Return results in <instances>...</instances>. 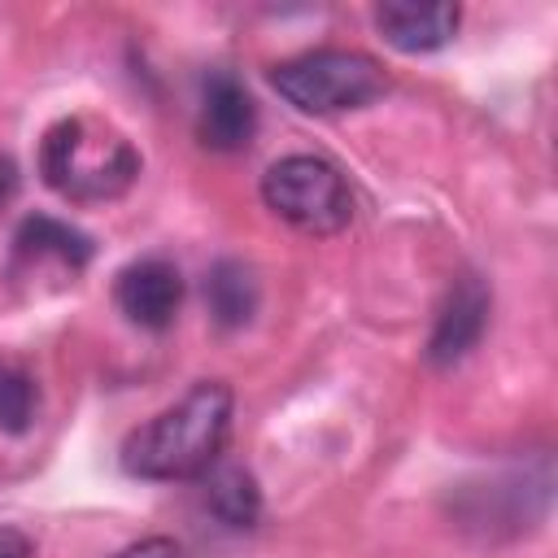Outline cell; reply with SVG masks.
Wrapping results in <instances>:
<instances>
[{"label": "cell", "mask_w": 558, "mask_h": 558, "mask_svg": "<svg viewBox=\"0 0 558 558\" xmlns=\"http://www.w3.org/2000/svg\"><path fill=\"white\" fill-rule=\"evenodd\" d=\"M235 397L222 379L192 384L174 405L153 414L122 440V466L140 480H196L205 475L231 436Z\"/></svg>", "instance_id": "obj_1"}, {"label": "cell", "mask_w": 558, "mask_h": 558, "mask_svg": "<svg viewBox=\"0 0 558 558\" xmlns=\"http://www.w3.org/2000/svg\"><path fill=\"white\" fill-rule=\"evenodd\" d=\"M39 174L57 196L74 205H96L122 196L140 179V153L122 131L74 113L44 131Z\"/></svg>", "instance_id": "obj_2"}, {"label": "cell", "mask_w": 558, "mask_h": 558, "mask_svg": "<svg viewBox=\"0 0 558 558\" xmlns=\"http://www.w3.org/2000/svg\"><path fill=\"white\" fill-rule=\"evenodd\" d=\"M270 87L301 113H344L362 109L388 92V74L375 57L357 48H314L288 57L270 70Z\"/></svg>", "instance_id": "obj_3"}, {"label": "cell", "mask_w": 558, "mask_h": 558, "mask_svg": "<svg viewBox=\"0 0 558 558\" xmlns=\"http://www.w3.org/2000/svg\"><path fill=\"white\" fill-rule=\"evenodd\" d=\"M262 201L275 218L305 235H336L353 222V192L349 179L314 153L279 157L262 174Z\"/></svg>", "instance_id": "obj_4"}, {"label": "cell", "mask_w": 558, "mask_h": 558, "mask_svg": "<svg viewBox=\"0 0 558 558\" xmlns=\"http://www.w3.org/2000/svg\"><path fill=\"white\" fill-rule=\"evenodd\" d=\"M113 305L126 314V323L144 331H166L183 305V275L166 257H140L118 270L113 279Z\"/></svg>", "instance_id": "obj_5"}, {"label": "cell", "mask_w": 558, "mask_h": 558, "mask_svg": "<svg viewBox=\"0 0 558 558\" xmlns=\"http://www.w3.org/2000/svg\"><path fill=\"white\" fill-rule=\"evenodd\" d=\"M253 131H257V105L248 87L231 70H209L201 78L196 140L214 153H240L253 144Z\"/></svg>", "instance_id": "obj_6"}, {"label": "cell", "mask_w": 558, "mask_h": 558, "mask_svg": "<svg viewBox=\"0 0 558 558\" xmlns=\"http://www.w3.org/2000/svg\"><path fill=\"white\" fill-rule=\"evenodd\" d=\"M484 327H488V288L475 275L453 279V288H449V296L436 314V327L427 336V362L432 366L462 362L480 344Z\"/></svg>", "instance_id": "obj_7"}, {"label": "cell", "mask_w": 558, "mask_h": 558, "mask_svg": "<svg viewBox=\"0 0 558 558\" xmlns=\"http://www.w3.org/2000/svg\"><path fill=\"white\" fill-rule=\"evenodd\" d=\"M92 253H96L92 235L52 218V214H31L13 231V270L17 275H35L39 266H57V270L78 275L92 262Z\"/></svg>", "instance_id": "obj_8"}, {"label": "cell", "mask_w": 558, "mask_h": 558, "mask_svg": "<svg viewBox=\"0 0 558 558\" xmlns=\"http://www.w3.org/2000/svg\"><path fill=\"white\" fill-rule=\"evenodd\" d=\"M458 22H462V9L449 0H436V4L388 0L375 9V26L397 52H436L453 39Z\"/></svg>", "instance_id": "obj_9"}, {"label": "cell", "mask_w": 558, "mask_h": 558, "mask_svg": "<svg viewBox=\"0 0 558 558\" xmlns=\"http://www.w3.org/2000/svg\"><path fill=\"white\" fill-rule=\"evenodd\" d=\"M205 506L218 523L244 532L262 519V493H257V480L235 466V462H214L205 471Z\"/></svg>", "instance_id": "obj_10"}, {"label": "cell", "mask_w": 558, "mask_h": 558, "mask_svg": "<svg viewBox=\"0 0 558 558\" xmlns=\"http://www.w3.org/2000/svg\"><path fill=\"white\" fill-rule=\"evenodd\" d=\"M205 301H209V314L218 327H244L257 310V275L253 266L235 262V257H222L214 262L209 279H205Z\"/></svg>", "instance_id": "obj_11"}, {"label": "cell", "mask_w": 558, "mask_h": 558, "mask_svg": "<svg viewBox=\"0 0 558 558\" xmlns=\"http://www.w3.org/2000/svg\"><path fill=\"white\" fill-rule=\"evenodd\" d=\"M35 401H39L35 379L22 366L0 357V432H9V436L26 432L35 418Z\"/></svg>", "instance_id": "obj_12"}, {"label": "cell", "mask_w": 558, "mask_h": 558, "mask_svg": "<svg viewBox=\"0 0 558 558\" xmlns=\"http://www.w3.org/2000/svg\"><path fill=\"white\" fill-rule=\"evenodd\" d=\"M113 558H183V549H179L170 536H144V541L118 549Z\"/></svg>", "instance_id": "obj_13"}, {"label": "cell", "mask_w": 558, "mask_h": 558, "mask_svg": "<svg viewBox=\"0 0 558 558\" xmlns=\"http://www.w3.org/2000/svg\"><path fill=\"white\" fill-rule=\"evenodd\" d=\"M0 558H35V545L17 527H0Z\"/></svg>", "instance_id": "obj_14"}, {"label": "cell", "mask_w": 558, "mask_h": 558, "mask_svg": "<svg viewBox=\"0 0 558 558\" xmlns=\"http://www.w3.org/2000/svg\"><path fill=\"white\" fill-rule=\"evenodd\" d=\"M13 192H17V166L13 157H0V205H9Z\"/></svg>", "instance_id": "obj_15"}]
</instances>
